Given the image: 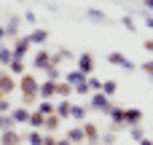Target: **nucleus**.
Wrapping results in <instances>:
<instances>
[{
    "label": "nucleus",
    "instance_id": "obj_1",
    "mask_svg": "<svg viewBox=\"0 0 153 145\" xmlns=\"http://www.w3.org/2000/svg\"><path fill=\"white\" fill-rule=\"evenodd\" d=\"M75 67L89 78V75H94V70H97V59H94V54L91 51H81L78 57H75Z\"/></svg>",
    "mask_w": 153,
    "mask_h": 145
},
{
    "label": "nucleus",
    "instance_id": "obj_2",
    "mask_svg": "<svg viewBox=\"0 0 153 145\" xmlns=\"http://www.w3.org/2000/svg\"><path fill=\"white\" fill-rule=\"evenodd\" d=\"M108 62L110 65H116V67H121V70H126V73H134V70H140V65H134L129 57H124L121 51H110L108 54Z\"/></svg>",
    "mask_w": 153,
    "mask_h": 145
},
{
    "label": "nucleus",
    "instance_id": "obj_3",
    "mask_svg": "<svg viewBox=\"0 0 153 145\" xmlns=\"http://www.w3.org/2000/svg\"><path fill=\"white\" fill-rule=\"evenodd\" d=\"M46 67H51V51H48L46 46H40V48L32 54V70L46 73Z\"/></svg>",
    "mask_w": 153,
    "mask_h": 145
},
{
    "label": "nucleus",
    "instance_id": "obj_4",
    "mask_svg": "<svg viewBox=\"0 0 153 145\" xmlns=\"http://www.w3.org/2000/svg\"><path fill=\"white\" fill-rule=\"evenodd\" d=\"M110 108H113V102H110V97H108V94H102V91H94V94L89 97V110L108 113Z\"/></svg>",
    "mask_w": 153,
    "mask_h": 145
},
{
    "label": "nucleus",
    "instance_id": "obj_5",
    "mask_svg": "<svg viewBox=\"0 0 153 145\" xmlns=\"http://www.w3.org/2000/svg\"><path fill=\"white\" fill-rule=\"evenodd\" d=\"M11 48H13V59H24V57L30 54L32 43H30V38H27V35H19V38L11 43Z\"/></svg>",
    "mask_w": 153,
    "mask_h": 145
},
{
    "label": "nucleus",
    "instance_id": "obj_6",
    "mask_svg": "<svg viewBox=\"0 0 153 145\" xmlns=\"http://www.w3.org/2000/svg\"><path fill=\"white\" fill-rule=\"evenodd\" d=\"M16 89H19V81L8 73L5 67H0V91L8 97V94H11V91H16Z\"/></svg>",
    "mask_w": 153,
    "mask_h": 145
},
{
    "label": "nucleus",
    "instance_id": "obj_7",
    "mask_svg": "<svg viewBox=\"0 0 153 145\" xmlns=\"http://www.w3.org/2000/svg\"><path fill=\"white\" fill-rule=\"evenodd\" d=\"M81 126H83V135H86V145H94L102 140V132H100V126L94 121H83Z\"/></svg>",
    "mask_w": 153,
    "mask_h": 145
},
{
    "label": "nucleus",
    "instance_id": "obj_8",
    "mask_svg": "<svg viewBox=\"0 0 153 145\" xmlns=\"http://www.w3.org/2000/svg\"><path fill=\"white\" fill-rule=\"evenodd\" d=\"M22 19H24V16H19V13H11V16H8V24H5L8 40H16V38H19V24H22Z\"/></svg>",
    "mask_w": 153,
    "mask_h": 145
},
{
    "label": "nucleus",
    "instance_id": "obj_9",
    "mask_svg": "<svg viewBox=\"0 0 153 145\" xmlns=\"http://www.w3.org/2000/svg\"><path fill=\"white\" fill-rule=\"evenodd\" d=\"M0 143H3V145H22V143H24V132H16V129L0 132Z\"/></svg>",
    "mask_w": 153,
    "mask_h": 145
},
{
    "label": "nucleus",
    "instance_id": "obj_10",
    "mask_svg": "<svg viewBox=\"0 0 153 145\" xmlns=\"http://www.w3.org/2000/svg\"><path fill=\"white\" fill-rule=\"evenodd\" d=\"M38 97L40 100H54L56 97V81H40V89H38Z\"/></svg>",
    "mask_w": 153,
    "mask_h": 145
},
{
    "label": "nucleus",
    "instance_id": "obj_11",
    "mask_svg": "<svg viewBox=\"0 0 153 145\" xmlns=\"http://www.w3.org/2000/svg\"><path fill=\"white\" fill-rule=\"evenodd\" d=\"M27 38H30V43H32V46H46V43H48V30L35 27L32 32H27Z\"/></svg>",
    "mask_w": 153,
    "mask_h": 145
},
{
    "label": "nucleus",
    "instance_id": "obj_12",
    "mask_svg": "<svg viewBox=\"0 0 153 145\" xmlns=\"http://www.w3.org/2000/svg\"><path fill=\"white\" fill-rule=\"evenodd\" d=\"M124 113H126V108H118V105H113V108L108 110V116H110V124H113L116 129L126 126V121H124Z\"/></svg>",
    "mask_w": 153,
    "mask_h": 145
},
{
    "label": "nucleus",
    "instance_id": "obj_13",
    "mask_svg": "<svg viewBox=\"0 0 153 145\" xmlns=\"http://www.w3.org/2000/svg\"><path fill=\"white\" fill-rule=\"evenodd\" d=\"M65 137H67L73 145H86V135H83V126H81V124H78V126H70Z\"/></svg>",
    "mask_w": 153,
    "mask_h": 145
},
{
    "label": "nucleus",
    "instance_id": "obj_14",
    "mask_svg": "<svg viewBox=\"0 0 153 145\" xmlns=\"http://www.w3.org/2000/svg\"><path fill=\"white\" fill-rule=\"evenodd\" d=\"M65 81H67L70 86H81V83H86V75H83L78 67H70V70H65Z\"/></svg>",
    "mask_w": 153,
    "mask_h": 145
},
{
    "label": "nucleus",
    "instance_id": "obj_15",
    "mask_svg": "<svg viewBox=\"0 0 153 145\" xmlns=\"http://www.w3.org/2000/svg\"><path fill=\"white\" fill-rule=\"evenodd\" d=\"M65 59H73V51H70L67 46H62V48H56V51L51 54V65H54V67H62Z\"/></svg>",
    "mask_w": 153,
    "mask_h": 145
},
{
    "label": "nucleus",
    "instance_id": "obj_16",
    "mask_svg": "<svg viewBox=\"0 0 153 145\" xmlns=\"http://www.w3.org/2000/svg\"><path fill=\"white\" fill-rule=\"evenodd\" d=\"M30 113H32L30 108L19 105V108H13V110H11V118L16 121V126H19V124H30Z\"/></svg>",
    "mask_w": 153,
    "mask_h": 145
},
{
    "label": "nucleus",
    "instance_id": "obj_17",
    "mask_svg": "<svg viewBox=\"0 0 153 145\" xmlns=\"http://www.w3.org/2000/svg\"><path fill=\"white\" fill-rule=\"evenodd\" d=\"M124 121H126V129H129V126H137V124L143 121V110H140V108H126Z\"/></svg>",
    "mask_w": 153,
    "mask_h": 145
},
{
    "label": "nucleus",
    "instance_id": "obj_18",
    "mask_svg": "<svg viewBox=\"0 0 153 145\" xmlns=\"http://www.w3.org/2000/svg\"><path fill=\"white\" fill-rule=\"evenodd\" d=\"M86 16L91 19V22H97V24H110V16L105 13V11H100V8H86Z\"/></svg>",
    "mask_w": 153,
    "mask_h": 145
},
{
    "label": "nucleus",
    "instance_id": "obj_19",
    "mask_svg": "<svg viewBox=\"0 0 153 145\" xmlns=\"http://www.w3.org/2000/svg\"><path fill=\"white\" fill-rule=\"evenodd\" d=\"M13 62V48L11 43H0V67H8Z\"/></svg>",
    "mask_w": 153,
    "mask_h": 145
},
{
    "label": "nucleus",
    "instance_id": "obj_20",
    "mask_svg": "<svg viewBox=\"0 0 153 145\" xmlns=\"http://www.w3.org/2000/svg\"><path fill=\"white\" fill-rule=\"evenodd\" d=\"M73 91H75V86H70L65 78H62V81H56V97H59V100H70V94H73Z\"/></svg>",
    "mask_w": 153,
    "mask_h": 145
},
{
    "label": "nucleus",
    "instance_id": "obj_21",
    "mask_svg": "<svg viewBox=\"0 0 153 145\" xmlns=\"http://www.w3.org/2000/svg\"><path fill=\"white\" fill-rule=\"evenodd\" d=\"M70 118H73V121H78V124L89 121V108H86V105H73V113H70Z\"/></svg>",
    "mask_w": 153,
    "mask_h": 145
},
{
    "label": "nucleus",
    "instance_id": "obj_22",
    "mask_svg": "<svg viewBox=\"0 0 153 145\" xmlns=\"http://www.w3.org/2000/svg\"><path fill=\"white\" fill-rule=\"evenodd\" d=\"M70 113H73V102H70V100H59V102H56V116L67 121Z\"/></svg>",
    "mask_w": 153,
    "mask_h": 145
},
{
    "label": "nucleus",
    "instance_id": "obj_23",
    "mask_svg": "<svg viewBox=\"0 0 153 145\" xmlns=\"http://www.w3.org/2000/svg\"><path fill=\"white\" fill-rule=\"evenodd\" d=\"M62 121H65V118H59L56 113H51V116H46V126H43V132H59V126H62Z\"/></svg>",
    "mask_w": 153,
    "mask_h": 145
},
{
    "label": "nucleus",
    "instance_id": "obj_24",
    "mask_svg": "<svg viewBox=\"0 0 153 145\" xmlns=\"http://www.w3.org/2000/svg\"><path fill=\"white\" fill-rule=\"evenodd\" d=\"M43 137H46V132H43V129H32V132H27V135H24L27 145H43Z\"/></svg>",
    "mask_w": 153,
    "mask_h": 145
},
{
    "label": "nucleus",
    "instance_id": "obj_25",
    "mask_svg": "<svg viewBox=\"0 0 153 145\" xmlns=\"http://www.w3.org/2000/svg\"><path fill=\"white\" fill-rule=\"evenodd\" d=\"M35 110H40L43 116H51V113H56V102H54V100H40Z\"/></svg>",
    "mask_w": 153,
    "mask_h": 145
},
{
    "label": "nucleus",
    "instance_id": "obj_26",
    "mask_svg": "<svg viewBox=\"0 0 153 145\" xmlns=\"http://www.w3.org/2000/svg\"><path fill=\"white\" fill-rule=\"evenodd\" d=\"M30 126H32V129H43V126H46V116H43L40 110H32V113H30Z\"/></svg>",
    "mask_w": 153,
    "mask_h": 145
},
{
    "label": "nucleus",
    "instance_id": "obj_27",
    "mask_svg": "<svg viewBox=\"0 0 153 145\" xmlns=\"http://www.w3.org/2000/svg\"><path fill=\"white\" fill-rule=\"evenodd\" d=\"M5 70H8V73H11L13 78H16V75L22 78V75H24V59H13V62H11V65H8Z\"/></svg>",
    "mask_w": 153,
    "mask_h": 145
},
{
    "label": "nucleus",
    "instance_id": "obj_28",
    "mask_svg": "<svg viewBox=\"0 0 153 145\" xmlns=\"http://www.w3.org/2000/svg\"><path fill=\"white\" fill-rule=\"evenodd\" d=\"M118 91V81L116 78H110V81H102V94H108L110 100H113V94Z\"/></svg>",
    "mask_w": 153,
    "mask_h": 145
},
{
    "label": "nucleus",
    "instance_id": "obj_29",
    "mask_svg": "<svg viewBox=\"0 0 153 145\" xmlns=\"http://www.w3.org/2000/svg\"><path fill=\"white\" fill-rule=\"evenodd\" d=\"M121 24H124V30L137 32V22H134V16H132V13H124V16H121Z\"/></svg>",
    "mask_w": 153,
    "mask_h": 145
},
{
    "label": "nucleus",
    "instance_id": "obj_30",
    "mask_svg": "<svg viewBox=\"0 0 153 145\" xmlns=\"http://www.w3.org/2000/svg\"><path fill=\"white\" fill-rule=\"evenodd\" d=\"M46 78H48V81H62L65 73H62V67H54V65H51V67H46Z\"/></svg>",
    "mask_w": 153,
    "mask_h": 145
},
{
    "label": "nucleus",
    "instance_id": "obj_31",
    "mask_svg": "<svg viewBox=\"0 0 153 145\" xmlns=\"http://www.w3.org/2000/svg\"><path fill=\"white\" fill-rule=\"evenodd\" d=\"M129 135H132L134 143H143V140H145V129H143L140 124H137V126H129Z\"/></svg>",
    "mask_w": 153,
    "mask_h": 145
},
{
    "label": "nucleus",
    "instance_id": "obj_32",
    "mask_svg": "<svg viewBox=\"0 0 153 145\" xmlns=\"http://www.w3.org/2000/svg\"><path fill=\"white\" fill-rule=\"evenodd\" d=\"M86 83H89V89H91V94H94V91H102V81H100V78H94V75H89V78H86Z\"/></svg>",
    "mask_w": 153,
    "mask_h": 145
},
{
    "label": "nucleus",
    "instance_id": "obj_33",
    "mask_svg": "<svg viewBox=\"0 0 153 145\" xmlns=\"http://www.w3.org/2000/svg\"><path fill=\"white\" fill-rule=\"evenodd\" d=\"M140 70L148 75V81H153V57H151V59H145V62L140 65Z\"/></svg>",
    "mask_w": 153,
    "mask_h": 145
},
{
    "label": "nucleus",
    "instance_id": "obj_34",
    "mask_svg": "<svg viewBox=\"0 0 153 145\" xmlns=\"http://www.w3.org/2000/svg\"><path fill=\"white\" fill-rule=\"evenodd\" d=\"M75 94H81V97H91V89H89V83H81V86H75Z\"/></svg>",
    "mask_w": 153,
    "mask_h": 145
},
{
    "label": "nucleus",
    "instance_id": "obj_35",
    "mask_svg": "<svg viewBox=\"0 0 153 145\" xmlns=\"http://www.w3.org/2000/svg\"><path fill=\"white\" fill-rule=\"evenodd\" d=\"M59 143V137L54 135V132H46V137H43V145H56Z\"/></svg>",
    "mask_w": 153,
    "mask_h": 145
},
{
    "label": "nucleus",
    "instance_id": "obj_36",
    "mask_svg": "<svg viewBox=\"0 0 153 145\" xmlns=\"http://www.w3.org/2000/svg\"><path fill=\"white\" fill-rule=\"evenodd\" d=\"M100 143H105V145H113V143H116V135H113V132H102V140H100Z\"/></svg>",
    "mask_w": 153,
    "mask_h": 145
},
{
    "label": "nucleus",
    "instance_id": "obj_37",
    "mask_svg": "<svg viewBox=\"0 0 153 145\" xmlns=\"http://www.w3.org/2000/svg\"><path fill=\"white\" fill-rule=\"evenodd\" d=\"M11 110H13V105H11V102H8V97H5V100L0 102V113L5 116V113H11Z\"/></svg>",
    "mask_w": 153,
    "mask_h": 145
},
{
    "label": "nucleus",
    "instance_id": "obj_38",
    "mask_svg": "<svg viewBox=\"0 0 153 145\" xmlns=\"http://www.w3.org/2000/svg\"><path fill=\"white\" fill-rule=\"evenodd\" d=\"M143 22H145V27H148V30H153V16L148 13V11H143Z\"/></svg>",
    "mask_w": 153,
    "mask_h": 145
},
{
    "label": "nucleus",
    "instance_id": "obj_39",
    "mask_svg": "<svg viewBox=\"0 0 153 145\" xmlns=\"http://www.w3.org/2000/svg\"><path fill=\"white\" fill-rule=\"evenodd\" d=\"M143 48H145L148 54H153V38H145V40H143Z\"/></svg>",
    "mask_w": 153,
    "mask_h": 145
},
{
    "label": "nucleus",
    "instance_id": "obj_40",
    "mask_svg": "<svg viewBox=\"0 0 153 145\" xmlns=\"http://www.w3.org/2000/svg\"><path fill=\"white\" fill-rule=\"evenodd\" d=\"M24 19H27V22H30V24H35V22H38V16H35V13H32V11H24Z\"/></svg>",
    "mask_w": 153,
    "mask_h": 145
},
{
    "label": "nucleus",
    "instance_id": "obj_41",
    "mask_svg": "<svg viewBox=\"0 0 153 145\" xmlns=\"http://www.w3.org/2000/svg\"><path fill=\"white\" fill-rule=\"evenodd\" d=\"M0 43H8V35H5V27L0 24Z\"/></svg>",
    "mask_w": 153,
    "mask_h": 145
},
{
    "label": "nucleus",
    "instance_id": "obj_42",
    "mask_svg": "<svg viewBox=\"0 0 153 145\" xmlns=\"http://www.w3.org/2000/svg\"><path fill=\"white\" fill-rule=\"evenodd\" d=\"M143 5H145V11H153V0H140Z\"/></svg>",
    "mask_w": 153,
    "mask_h": 145
},
{
    "label": "nucleus",
    "instance_id": "obj_43",
    "mask_svg": "<svg viewBox=\"0 0 153 145\" xmlns=\"http://www.w3.org/2000/svg\"><path fill=\"white\" fill-rule=\"evenodd\" d=\"M56 145H73V143H70L67 137H59V143H56Z\"/></svg>",
    "mask_w": 153,
    "mask_h": 145
},
{
    "label": "nucleus",
    "instance_id": "obj_44",
    "mask_svg": "<svg viewBox=\"0 0 153 145\" xmlns=\"http://www.w3.org/2000/svg\"><path fill=\"white\" fill-rule=\"evenodd\" d=\"M137 145H153V140H151V137H145L143 143H137Z\"/></svg>",
    "mask_w": 153,
    "mask_h": 145
},
{
    "label": "nucleus",
    "instance_id": "obj_45",
    "mask_svg": "<svg viewBox=\"0 0 153 145\" xmlns=\"http://www.w3.org/2000/svg\"><path fill=\"white\" fill-rule=\"evenodd\" d=\"M0 132H3V113H0Z\"/></svg>",
    "mask_w": 153,
    "mask_h": 145
},
{
    "label": "nucleus",
    "instance_id": "obj_46",
    "mask_svg": "<svg viewBox=\"0 0 153 145\" xmlns=\"http://www.w3.org/2000/svg\"><path fill=\"white\" fill-rule=\"evenodd\" d=\"M3 100H5V94H3V91H0V102H3Z\"/></svg>",
    "mask_w": 153,
    "mask_h": 145
},
{
    "label": "nucleus",
    "instance_id": "obj_47",
    "mask_svg": "<svg viewBox=\"0 0 153 145\" xmlns=\"http://www.w3.org/2000/svg\"><path fill=\"white\" fill-rule=\"evenodd\" d=\"M94 145H105V143H94Z\"/></svg>",
    "mask_w": 153,
    "mask_h": 145
},
{
    "label": "nucleus",
    "instance_id": "obj_48",
    "mask_svg": "<svg viewBox=\"0 0 153 145\" xmlns=\"http://www.w3.org/2000/svg\"><path fill=\"white\" fill-rule=\"evenodd\" d=\"M0 24H3V22H0Z\"/></svg>",
    "mask_w": 153,
    "mask_h": 145
},
{
    "label": "nucleus",
    "instance_id": "obj_49",
    "mask_svg": "<svg viewBox=\"0 0 153 145\" xmlns=\"http://www.w3.org/2000/svg\"><path fill=\"white\" fill-rule=\"evenodd\" d=\"M19 3H22V0H19Z\"/></svg>",
    "mask_w": 153,
    "mask_h": 145
},
{
    "label": "nucleus",
    "instance_id": "obj_50",
    "mask_svg": "<svg viewBox=\"0 0 153 145\" xmlns=\"http://www.w3.org/2000/svg\"><path fill=\"white\" fill-rule=\"evenodd\" d=\"M0 145H3V143H0Z\"/></svg>",
    "mask_w": 153,
    "mask_h": 145
}]
</instances>
